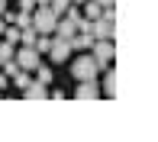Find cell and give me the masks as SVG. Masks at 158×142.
<instances>
[{"mask_svg":"<svg viewBox=\"0 0 158 142\" xmlns=\"http://www.w3.org/2000/svg\"><path fill=\"white\" fill-rule=\"evenodd\" d=\"M29 16H32V29L35 32H39V36H52L55 32V23H58V13H55L52 10V6H35V10L29 13Z\"/></svg>","mask_w":158,"mask_h":142,"instance_id":"obj_1","label":"cell"},{"mask_svg":"<svg viewBox=\"0 0 158 142\" xmlns=\"http://www.w3.org/2000/svg\"><path fill=\"white\" fill-rule=\"evenodd\" d=\"M100 71H103V65H100L94 55H81V58L71 61V74H74L77 81H94Z\"/></svg>","mask_w":158,"mask_h":142,"instance_id":"obj_2","label":"cell"},{"mask_svg":"<svg viewBox=\"0 0 158 142\" xmlns=\"http://www.w3.org/2000/svg\"><path fill=\"white\" fill-rule=\"evenodd\" d=\"M116 32V16H113V6H106L97 19H90V36L94 39H113Z\"/></svg>","mask_w":158,"mask_h":142,"instance_id":"obj_3","label":"cell"},{"mask_svg":"<svg viewBox=\"0 0 158 142\" xmlns=\"http://www.w3.org/2000/svg\"><path fill=\"white\" fill-rule=\"evenodd\" d=\"M13 61H16L23 71H35V65H39L42 58H39V52H35L32 45H23L19 52H13Z\"/></svg>","mask_w":158,"mask_h":142,"instance_id":"obj_4","label":"cell"},{"mask_svg":"<svg viewBox=\"0 0 158 142\" xmlns=\"http://www.w3.org/2000/svg\"><path fill=\"white\" fill-rule=\"evenodd\" d=\"M90 55H94L100 65L106 68V65L113 61V42H110V39H94V45H90Z\"/></svg>","mask_w":158,"mask_h":142,"instance_id":"obj_5","label":"cell"},{"mask_svg":"<svg viewBox=\"0 0 158 142\" xmlns=\"http://www.w3.org/2000/svg\"><path fill=\"white\" fill-rule=\"evenodd\" d=\"M48 55H52V61H68V55H71V42L68 39H61V36H55L52 39V45H48Z\"/></svg>","mask_w":158,"mask_h":142,"instance_id":"obj_6","label":"cell"},{"mask_svg":"<svg viewBox=\"0 0 158 142\" xmlns=\"http://www.w3.org/2000/svg\"><path fill=\"white\" fill-rule=\"evenodd\" d=\"M74 97H77V100H94V97H100L97 77H94V81H77V87H74Z\"/></svg>","mask_w":158,"mask_h":142,"instance_id":"obj_7","label":"cell"},{"mask_svg":"<svg viewBox=\"0 0 158 142\" xmlns=\"http://www.w3.org/2000/svg\"><path fill=\"white\" fill-rule=\"evenodd\" d=\"M23 97L26 100H42V97H48V84H42V81H29L23 87Z\"/></svg>","mask_w":158,"mask_h":142,"instance_id":"obj_8","label":"cell"},{"mask_svg":"<svg viewBox=\"0 0 158 142\" xmlns=\"http://www.w3.org/2000/svg\"><path fill=\"white\" fill-rule=\"evenodd\" d=\"M68 42H71V52H90V45H94V36H90V32H74Z\"/></svg>","mask_w":158,"mask_h":142,"instance_id":"obj_9","label":"cell"},{"mask_svg":"<svg viewBox=\"0 0 158 142\" xmlns=\"http://www.w3.org/2000/svg\"><path fill=\"white\" fill-rule=\"evenodd\" d=\"M106 71V68H103ZM103 97H116V74L113 71H106L103 74Z\"/></svg>","mask_w":158,"mask_h":142,"instance_id":"obj_10","label":"cell"},{"mask_svg":"<svg viewBox=\"0 0 158 142\" xmlns=\"http://www.w3.org/2000/svg\"><path fill=\"white\" fill-rule=\"evenodd\" d=\"M100 13H103V6L97 0H84V19H97Z\"/></svg>","mask_w":158,"mask_h":142,"instance_id":"obj_11","label":"cell"},{"mask_svg":"<svg viewBox=\"0 0 158 142\" xmlns=\"http://www.w3.org/2000/svg\"><path fill=\"white\" fill-rule=\"evenodd\" d=\"M35 81H42V84H52V81H55V71H52V68H45V65L39 61V65H35Z\"/></svg>","mask_w":158,"mask_h":142,"instance_id":"obj_12","label":"cell"},{"mask_svg":"<svg viewBox=\"0 0 158 142\" xmlns=\"http://www.w3.org/2000/svg\"><path fill=\"white\" fill-rule=\"evenodd\" d=\"M35 36H39V32H35L32 26H26V29H19V42H23V45H32Z\"/></svg>","mask_w":158,"mask_h":142,"instance_id":"obj_13","label":"cell"},{"mask_svg":"<svg viewBox=\"0 0 158 142\" xmlns=\"http://www.w3.org/2000/svg\"><path fill=\"white\" fill-rule=\"evenodd\" d=\"M10 81H13V84H16V87H19V90H23V87H26V84H29V71H23V68H19V71H16V74H13V77H10Z\"/></svg>","mask_w":158,"mask_h":142,"instance_id":"obj_14","label":"cell"},{"mask_svg":"<svg viewBox=\"0 0 158 142\" xmlns=\"http://www.w3.org/2000/svg\"><path fill=\"white\" fill-rule=\"evenodd\" d=\"M48 6H52V10L58 13V16H61V13L68 10V6H71V0H48Z\"/></svg>","mask_w":158,"mask_h":142,"instance_id":"obj_15","label":"cell"},{"mask_svg":"<svg viewBox=\"0 0 158 142\" xmlns=\"http://www.w3.org/2000/svg\"><path fill=\"white\" fill-rule=\"evenodd\" d=\"M3 36H6V42H13V45H16V42H19V26H6Z\"/></svg>","mask_w":158,"mask_h":142,"instance_id":"obj_16","label":"cell"},{"mask_svg":"<svg viewBox=\"0 0 158 142\" xmlns=\"http://www.w3.org/2000/svg\"><path fill=\"white\" fill-rule=\"evenodd\" d=\"M19 10H26V13H32V10H35V3H32V0H19Z\"/></svg>","mask_w":158,"mask_h":142,"instance_id":"obj_17","label":"cell"},{"mask_svg":"<svg viewBox=\"0 0 158 142\" xmlns=\"http://www.w3.org/2000/svg\"><path fill=\"white\" fill-rule=\"evenodd\" d=\"M97 3H100V6H103V10H106V6H113V3H116V0H97Z\"/></svg>","mask_w":158,"mask_h":142,"instance_id":"obj_18","label":"cell"},{"mask_svg":"<svg viewBox=\"0 0 158 142\" xmlns=\"http://www.w3.org/2000/svg\"><path fill=\"white\" fill-rule=\"evenodd\" d=\"M32 3H35V6H48V0H32Z\"/></svg>","mask_w":158,"mask_h":142,"instance_id":"obj_19","label":"cell"},{"mask_svg":"<svg viewBox=\"0 0 158 142\" xmlns=\"http://www.w3.org/2000/svg\"><path fill=\"white\" fill-rule=\"evenodd\" d=\"M3 10H6V0H0V13H3Z\"/></svg>","mask_w":158,"mask_h":142,"instance_id":"obj_20","label":"cell"},{"mask_svg":"<svg viewBox=\"0 0 158 142\" xmlns=\"http://www.w3.org/2000/svg\"><path fill=\"white\" fill-rule=\"evenodd\" d=\"M71 3H74V6H81V3H84V0H71Z\"/></svg>","mask_w":158,"mask_h":142,"instance_id":"obj_21","label":"cell"}]
</instances>
